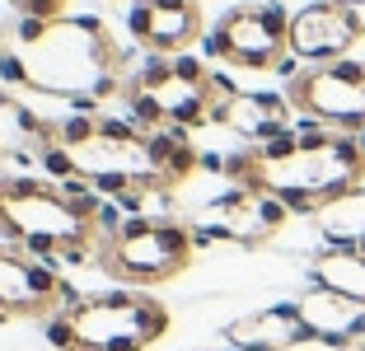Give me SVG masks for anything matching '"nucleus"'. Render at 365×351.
Wrapping results in <instances>:
<instances>
[{"label":"nucleus","instance_id":"nucleus-4","mask_svg":"<svg viewBox=\"0 0 365 351\" xmlns=\"http://www.w3.org/2000/svg\"><path fill=\"white\" fill-rule=\"evenodd\" d=\"M108 230H118V220L80 183L33 178V173L0 178V239L43 263L98 258Z\"/></svg>","mask_w":365,"mask_h":351},{"label":"nucleus","instance_id":"nucleus-15","mask_svg":"<svg viewBox=\"0 0 365 351\" xmlns=\"http://www.w3.org/2000/svg\"><path fill=\"white\" fill-rule=\"evenodd\" d=\"M309 277H314V286L365 305V258H361V248H346V244L323 248L309 263Z\"/></svg>","mask_w":365,"mask_h":351},{"label":"nucleus","instance_id":"nucleus-13","mask_svg":"<svg viewBox=\"0 0 365 351\" xmlns=\"http://www.w3.org/2000/svg\"><path fill=\"white\" fill-rule=\"evenodd\" d=\"M225 342L235 351H295L314 337L295 305H272V309H253L244 319L225 323Z\"/></svg>","mask_w":365,"mask_h":351},{"label":"nucleus","instance_id":"nucleus-2","mask_svg":"<svg viewBox=\"0 0 365 351\" xmlns=\"http://www.w3.org/2000/svg\"><path fill=\"white\" fill-rule=\"evenodd\" d=\"M0 75L33 94H52L94 113L118 98L127 85V52L94 14H61V19H24L0 47Z\"/></svg>","mask_w":365,"mask_h":351},{"label":"nucleus","instance_id":"nucleus-7","mask_svg":"<svg viewBox=\"0 0 365 351\" xmlns=\"http://www.w3.org/2000/svg\"><path fill=\"white\" fill-rule=\"evenodd\" d=\"M197 258V230L173 220V215H127L118 230L103 234L94 263L103 267L118 286L150 290L182 277Z\"/></svg>","mask_w":365,"mask_h":351},{"label":"nucleus","instance_id":"nucleus-6","mask_svg":"<svg viewBox=\"0 0 365 351\" xmlns=\"http://www.w3.org/2000/svg\"><path fill=\"white\" fill-rule=\"evenodd\" d=\"M43 332L56 351H150L169 332V305L150 290L118 286L76 295L43 323Z\"/></svg>","mask_w":365,"mask_h":351},{"label":"nucleus","instance_id":"nucleus-19","mask_svg":"<svg viewBox=\"0 0 365 351\" xmlns=\"http://www.w3.org/2000/svg\"><path fill=\"white\" fill-rule=\"evenodd\" d=\"M211 351H235V347H211Z\"/></svg>","mask_w":365,"mask_h":351},{"label":"nucleus","instance_id":"nucleus-8","mask_svg":"<svg viewBox=\"0 0 365 351\" xmlns=\"http://www.w3.org/2000/svg\"><path fill=\"white\" fill-rule=\"evenodd\" d=\"M206 52L235 71H290V14L277 0L230 5L206 33ZM295 75V71H290Z\"/></svg>","mask_w":365,"mask_h":351},{"label":"nucleus","instance_id":"nucleus-1","mask_svg":"<svg viewBox=\"0 0 365 351\" xmlns=\"http://www.w3.org/2000/svg\"><path fill=\"white\" fill-rule=\"evenodd\" d=\"M38 160L56 183H80L94 197L103 192L118 202H140L192 178L202 155L187 131H150L136 117L122 122L103 113H71L38 127Z\"/></svg>","mask_w":365,"mask_h":351},{"label":"nucleus","instance_id":"nucleus-3","mask_svg":"<svg viewBox=\"0 0 365 351\" xmlns=\"http://www.w3.org/2000/svg\"><path fill=\"white\" fill-rule=\"evenodd\" d=\"M225 178L277 197L290 215H319L365 188V131H333L300 117L295 131L230 155Z\"/></svg>","mask_w":365,"mask_h":351},{"label":"nucleus","instance_id":"nucleus-10","mask_svg":"<svg viewBox=\"0 0 365 351\" xmlns=\"http://www.w3.org/2000/svg\"><path fill=\"white\" fill-rule=\"evenodd\" d=\"M76 300L52 263L0 239V319H52Z\"/></svg>","mask_w":365,"mask_h":351},{"label":"nucleus","instance_id":"nucleus-12","mask_svg":"<svg viewBox=\"0 0 365 351\" xmlns=\"http://www.w3.org/2000/svg\"><path fill=\"white\" fill-rule=\"evenodd\" d=\"M127 33L150 56H182L206 33L202 0H131Z\"/></svg>","mask_w":365,"mask_h":351},{"label":"nucleus","instance_id":"nucleus-5","mask_svg":"<svg viewBox=\"0 0 365 351\" xmlns=\"http://www.w3.org/2000/svg\"><path fill=\"white\" fill-rule=\"evenodd\" d=\"M239 89L211 71L197 56H145L127 75L122 98L131 117L150 131H197L211 122H225Z\"/></svg>","mask_w":365,"mask_h":351},{"label":"nucleus","instance_id":"nucleus-9","mask_svg":"<svg viewBox=\"0 0 365 351\" xmlns=\"http://www.w3.org/2000/svg\"><path fill=\"white\" fill-rule=\"evenodd\" d=\"M290 113L304 122L333 131H365V61H328V66H300L286 85Z\"/></svg>","mask_w":365,"mask_h":351},{"label":"nucleus","instance_id":"nucleus-17","mask_svg":"<svg viewBox=\"0 0 365 351\" xmlns=\"http://www.w3.org/2000/svg\"><path fill=\"white\" fill-rule=\"evenodd\" d=\"M356 248H361V258H365V234H361V239H356Z\"/></svg>","mask_w":365,"mask_h":351},{"label":"nucleus","instance_id":"nucleus-18","mask_svg":"<svg viewBox=\"0 0 365 351\" xmlns=\"http://www.w3.org/2000/svg\"><path fill=\"white\" fill-rule=\"evenodd\" d=\"M337 5H351V10H356V0H337Z\"/></svg>","mask_w":365,"mask_h":351},{"label":"nucleus","instance_id":"nucleus-14","mask_svg":"<svg viewBox=\"0 0 365 351\" xmlns=\"http://www.w3.org/2000/svg\"><path fill=\"white\" fill-rule=\"evenodd\" d=\"M304 328H309L314 342H328V347H351V342H365V305L361 300H346V295H333V290H304L295 300Z\"/></svg>","mask_w":365,"mask_h":351},{"label":"nucleus","instance_id":"nucleus-11","mask_svg":"<svg viewBox=\"0 0 365 351\" xmlns=\"http://www.w3.org/2000/svg\"><path fill=\"white\" fill-rule=\"evenodd\" d=\"M365 38V19L351 5L337 0H314L290 14V56L304 66H328L351 56V47Z\"/></svg>","mask_w":365,"mask_h":351},{"label":"nucleus","instance_id":"nucleus-16","mask_svg":"<svg viewBox=\"0 0 365 351\" xmlns=\"http://www.w3.org/2000/svg\"><path fill=\"white\" fill-rule=\"evenodd\" d=\"M24 19H61L71 0H10Z\"/></svg>","mask_w":365,"mask_h":351}]
</instances>
